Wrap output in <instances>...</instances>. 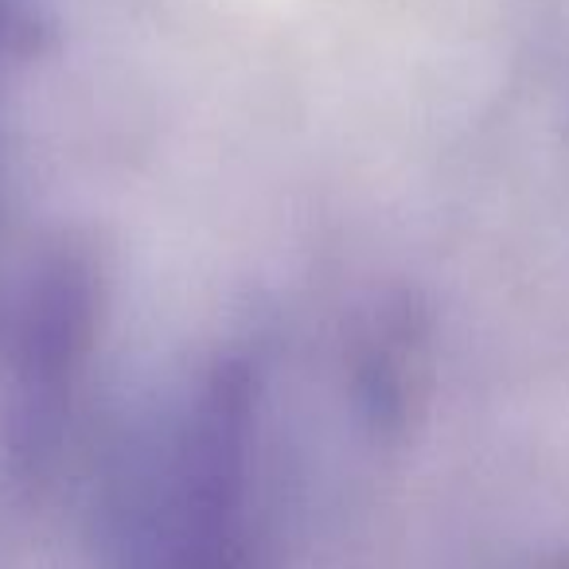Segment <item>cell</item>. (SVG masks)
<instances>
[{
  "label": "cell",
  "instance_id": "cell-1",
  "mask_svg": "<svg viewBox=\"0 0 569 569\" xmlns=\"http://www.w3.org/2000/svg\"><path fill=\"white\" fill-rule=\"evenodd\" d=\"M133 569H266L234 426H211L152 507Z\"/></svg>",
  "mask_w": 569,
  "mask_h": 569
}]
</instances>
